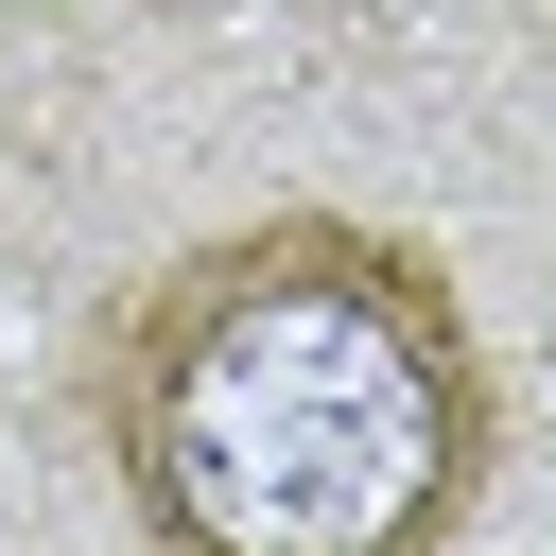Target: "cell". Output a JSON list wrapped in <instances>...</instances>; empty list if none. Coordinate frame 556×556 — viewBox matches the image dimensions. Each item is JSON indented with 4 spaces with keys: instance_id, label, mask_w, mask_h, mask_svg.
<instances>
[{
    "instance_id": "1",
    "label": "cell",
    "mask_w": 556,
    "mask_h": 556,
    "mask_svg": "<svg viewBox=\"0 0 556 556\" xmlns=\"http://www.w3.org/2000/svg\"><path fill=\"white\" fill-rule=\"evenodd\" d=\"M504 382L417 226L243 208L104 330V486L139 556H452Z\"/></svg>"
}]
</instances>
